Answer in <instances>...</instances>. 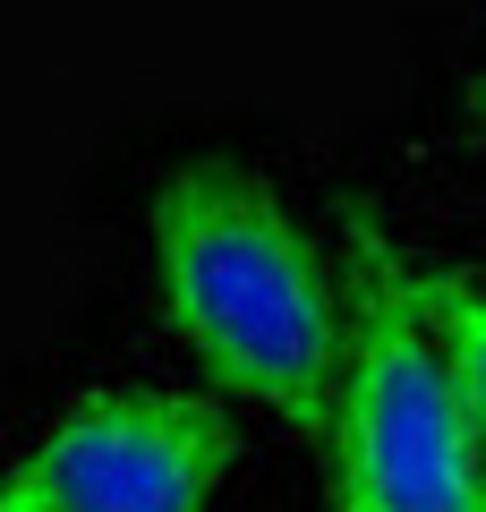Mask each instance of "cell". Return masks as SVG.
<instances>
[{"label":"cell","mask_w":486,"mask_h":512,"mask_svg":"<svg viewBox=\"0 0 486 512\" xmlns=\"http://www.w3.org/2000/svg\"><path fill=\"white\" fill-rule=\"evenodd\" d=\"M154 282L171 333L222 393L324 444L342 376V291L324 282L265 171L231 154H197L171 171L154 197Z\"/></svg>","instance_id":"obj_1"},{"label":"cell","mask_w":486,"mask_h":512,"mask_svg":"<svg viewBox=\"0 0 486 512\" xmlns=\"http://www.w3.org/2000/svg\"><path fill=\"white\" fill-rule=\"evenodd\" d=\"M333 512H486V453L410 291V256L350 214L342 376H333Z\"/></svg>","instance_id":"obj_2"},{"label":"cell","mask_w":486,"mask_h":512,"mask_svg":"<svg viewBox=\"0 0 486 512\" xmlns=\"http://www.w3.org/2000/svg\"><path fill=\"white\" fill-rule=\"evenodd\" d=\"M239 427L188 384H86L0 461V512H214Z\"/></svg>","instance_id":"obj_3"},{"label":"cell","mask_w":486,"mask_h":512,"mask_svg":"<svg viewBox=\"0 0 486 512\" xmlns=\"http://www.w3.org/2000/svg\"><path fill=\"white\" fill-rule=\"evenodd\" d=\"M410 291H418V316H427L435 350H444L452 384H461V410L486 453V274L478 265H444V256H410Z\"/></svg>","instance_id":"obj_4"},{"label":"cell","mask_w":486,"mask_h":512,"mask_svg":"<svg viewBox=\"0 0 486 512\" xmlns=\"http://www.w3.org/2000/svg\"><path fill=\"white\" fill-rule=\"evenodd\" d=\"M469 120H478V128H486V69H478V77H469Z\"/></svg>","instance_id":"obj_5"}]
</instances>
